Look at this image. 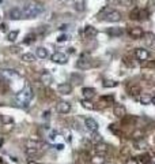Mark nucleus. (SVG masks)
Returning <instances> with one entry per match:
<instances>
[{
	"instance_id": "obj_20",
	"label": "nucleus",
	"mask_w": 155,
	"mask_h": 164,
	"mask_svg": "<svg viewBox=\"0 0 155 164\" xmlns=\"http://www.w3.org/2000/svg\"><path fill=\"white\" fill-rule=\"evenodd\" d=\"M151 100H152V97L150 94H140V97H139V101H140V104H144V105H147V104H150L151 103Z\"/></svg>"
},
{
	"instance_id": "obj_14",
	"label": "nucleus",
	"mask_w": 155,
	"mask_h": 164,
	"mask_svg": "<svg viewBox=\"0 0 155 164\" xmlns=\"http://www.w3.org/2000/svg\"><path fill=\"white\" fill-rule=\"evenodd\" d=\"M113 112H114V115L117 118H124L127 115V110H125V107L124 105H121V104H118V105H116V107L113 108Z\"/></svg>"
},
{
	"instance_id": "obj_31",
	"label": "nucleus",
	"mask_w": 155,
	"mask_h": 164,
	"mask_svg": "<svg viewBox=\"0 0 155 164\" xmlns=\"http://www.w3.org/2000/svg\"><path fill=\"white\" fill-rule=\"evenodd\" d=\"M117 3L120 4V6L128 7V6H131V4L133 3V0H117Z\"/></svg>"
},
{
	"instance_id": "obj_33",
	"label": "nucleus",
	"mask_w": 155,
	"mask_h": 164,
	"mask_svg": "<svg viewBox=\"0 0 155 164\" xmlns=\"http://www.w3.org/2000/svg\"><path fill=\"white\" fill-rule=\"evenodd\" d=\"M110 131L113 133V134H116L117 137H123V131H120L118 128H116V127H113V126H110Z\"/></svg>"
},
{
	"instance_id": "obj_26",
	"label": "nucleus",
	"mask_w": 155,
	"mask_h": 164,
	"mask_svg": "<svg viewBox=\"0 0 155 164\" xmlns=\"http://www.w3.org/2000/svg\"><path fill=\"white\" fill-rule=\"evenodd\" d=\"M102 85L105 88H114V86H117V82H116V81H112V79H106L102 82Z\"/></svg>"
},
{
	"instance_id": "obj_17",
	"label": "nucleus",
	"mask_w": 155,
	"mask_h": 164,
	"mask_svg": "<svg viewBox=\"0 0 155 164\" xmlns=\"http://www.w3.org/2000/svg\"><path fill=\"white\" fill-rule=\"evenodd\" d=\"M40 79H41V82H44V84H52V75L49 74L48 71H44L41 74V77H40Z\"/></svg>"
},
{
	"instance_id": "obj_3",
	"label": "nucleus",
	"mask_w": 155,
	"mask_h": 164,
	"mask_svg": "<svg viewBox=\"0 0 155 164\" xmlns=\"http://www.w3.org/2000/svg\"><path fill=\"white\" fill-rule=\"evenodd\" d=\"M105 11V14H103V17H101L100 19H103V21L106 22H120L121 21V12L117 11V10H109V8H105L103 10Z\"/></svg>"
},
{
	"instance_id": "obj_12",
	"label": "nucleus",
	"mask_w": 155,
	"mask_h": 164,
	"mask_svg": "<svg viewBox=\"0 0 155 164\" xmlns=\"http://www.w3.org/2000/svg\"><path fill=\"white\" fill-rule=\"evenodd\" d=\"M56 108H57V112L59 113H68L71 111V105L67 101H59Z\"/></svg>"
},
{
	"instance_id": "obj_24",
	"label": "nucleus",
	"mask_w": 155,
	"mask_h": 164,
	"mask_svg": "<svg viewBox=\"0 0 155 164\" xmlns=\"http://www.w3.org/2000/svg\"><path fill=\"white\" fill-rule=\"evenodd\" d=\"M37 56L40 57V59H45V57L48 56V51L45 49V48H38L37 49Z\"/></svg>"
},
{
	"instance_id": "obj_37",
	"label": "nucleus",
	"mask_w": 155,
	"mask_h": 164,
	"mask_svg": "<svg viewBox=\"0 0 155 164\" xmlns=\"http://www.w3.org/2000/svg\"><path fill=\"white\" fill-rule=\"evenodd\" d=\"M67 40H68V36H67V34H61V36H59L57 41H59V42H63V41H67Z\"/></svg>"
},
{
	"instance_id": "obj_1",
	"label": "nucleus",
	"mask_w": 155,
	"mask_h": 164,
	"mask_svg": "<svg viewBox=\"0 0 155 164\" xmlns=\"http://www.w3.org/2000/svg\"><path fill=\"white\" fill-rule=\"evenodd\" d=\"M33 96H34L33 89L30 86H27V88H25L22 92H19L16 94V97H15V103H16V105H19V107H27L29 103L31 101Z\"/></svg>"
},
{
	"instance_id": "obj_19",
	"label": "nucleus",
	"mask_w": 155,
	"mask_h": 164,
	"mask_svg": "<svg viewBox=\"0 0 155 164\" xmlns=\"http://www.w3.org/2000/svg\"><path fill=\"white\" fill-rule=\"evenodd\" d=\"M97 29L95 27H93V26H86L85 27V36L86 37H93V36H95L97 34Z\"/></svg>"
},
{
	"instance_id": "obj_29",
	"label": "nucleus",
	"mask_w": 155,
	"mask_h": 164,
	"mask_svg": "<svg viewBox=\"0 0 155 164\" xmlns=\"http://www.w3.org/2000/svg\"><path fill=\"white\" fill-rule=\"evenodd\" d=\"M34 37H35V34H33V33H30V34H27V36L25 37L23 42H25V44H31V42L34 41Z\"/></svg>"
},
{
	"instance_id": "obj_7",
	"label": "nucleus",
	"mask_w": 155,
	"mask_h": 164,
	"mask_svg": "<svg viewBox=\"0 0 155 164\" xmlns=\"http://www.w3.org/2000/svg\"><path fill=\"white\" fill-rule=\"evenodd\" d=\"M135 56L139 62H144V60L148 59L150 54L147 49H143V48H138V49H135Z\"/></svg>"
},
{
	"instance_id": "obj_35",
	"label": "nucleus",
	"mask_w": 155,
	"mask_h": 164,
	"mask_svg": "<svg viewBox=\"0 0 155 164\" xmlns=\"http://www.w3.org/2000/svg\"><path fill=\"white\" fill-rule=\"evenodd\" d=\"M91 141H93V142H95V144H100V142H102V138H101V135L95 134V135H93V137H91Z\"/></svg>"
},
{
	"instance_id": "obj_15",
	"label": "nucleus",
	"mask_w": 155,
	"mask_h": 164,
	"mask_svg": "<svg viewBox=\"0 0 155 164\" xmlns=\"http://www.w3.org/2000/svg\"><path fill=\"white\" fill-rule=\"evenodd\" d=\"M82 94H83V97H85V100H91V98L94 97V94H95V90H94L93 88H83Z\"/></svg>"
},
{
	"instance_id": "obj_11",
	"label": "nucleus",
	"mask_w": 155,
	"mask_h": 164,
	"mask_svg": "<svg viewBox=\"0 0 155 164\" xmlns=\"http://www.w3.org/2000/svg\"><path fill=\"white\" fill-rule=\"evenodd\" d=\"M94 150H95V153H97L98 156H103V155H106V152L109 150V146L106 145V144L100 142V144H97V145H95Z\"/></svg>"
},
{
	"instance_id": "obj_21",
	"label": "nucleus",
	"mask_w": 155,
	"mask_h": 164,
	"mask_svg": "<svg viewBox=\"0 0 155 164\" xmlns=\"http://www.w3.org/2000/svg\"><path fill=\"white\" fill-rule=\"evenodd\" d=\"M128 92L131 96H138L139 93H140V89H139V86H136V85H129Z\"/></svg>"
},
{
	"instance_id": "obj_6",
	"label": "nucleus",
	"mask_w": 155,
	"mask_h": 164,
	"mask_svg": "<svg viewBox=\"0 0 155 164\" xmlns=\"http://www.w3.org/2000/svg\"><path fill=\"white\" fill-rule=\"evenodd\" d=\"M52 62L55 63H59V64H65L68 62V56L63 52H55L52 55Z\"/></svg>"
},
{
	"instance_id": "obj_8",
	"label": "nucleus",
	"mask_w": 155,
	"mask_h": 164,
	"mask_svg": "<svg viewBox=\"0 0 155 164\" xmlns=\"http://www.w3.org/2000/svg\"><path fill=\"white\" fill-rule=\"evenodd\" d=\"M128 34L132 37V39H142L144 36V32L142 27H131L128 30Z\"/></svg>"
},
{
	"instance_id": "obj_5",
	"label": "nucleus",
	"mask_w": 155,
	"mask_h": 164,
	"mask_svg": "<svg viewBox=\"0 0 155 164\" xmlns=\"http://www.w3.org/2000/svg\"><path fill=\"white\" fill-rule=\"evenodd\" d=\"M147 17H148V11L144 8H133L131 11V14H129V18L133 19V21H143V19H146Z\"/></svg>"
},
{
	"instance_id": "obj_36",
	"label": "nucleus",
	"mask_w": 155,
	"mask_h": 164,
	"mask_svg": "<svg viewBox=\"0 0 155 164\" xmlns=\"http://www.w3.org/2000/svg\"><path fill=\"white\" fill-rule=\"evenodd\" d=\"M113 100H114L113 96H106V97H102V98H101V101H109V103H112Z\"/></svg>"
},
{
	"instance_id": "obj_38",
	"label": "nucleus",
	"mask_w": 155,
	"mask_h": 164,
	"mask_svg": "<svg viewBox=\"0 0 155 164\" xmlns=\"http://www.w3.org/2000/svg\"><path fill=\"white\" fill-rule=\"evenodd\" d=\"M139 159H142L144 163H148V161H150V156H148V155H143V156H140Z\"/></svg>"
},
{
	"instance_id": "obj_16",
	"label": "nucleus",
	"mask_w": 155,
	"mask_h": 164,
	"mask_svg": "<svg viewBox=\"0 0 155 164\" xmlns=\"http://www.w3.org/2000/svg\"><path fill=\"white\" fill-rule=\"evenodd\" d=\"M0 75L4 78H14V77H16V70L3 69V70H0Z\"/></svg>"
},
{
	"instance_id": "obj_39",
	"label": "nucleus",
	"mask_w": 155,
	"mask_h": 164,
	"mask_svg": "<svg viewBox=\"0 0 155 164\" xmlns=\"http://www.w3.org/2000/svg\"><path fill=\"white\" fill-rule=\"evenodd\" d=\"M0 27H1V30H3V32H4V30H7V25L6 23H1V26H0Z\"/></svg>"
},
{
	"instance_id": "obj_42",
	"label": "nucleus",
	"mask_w": 155,
	"mask_h": 164,
	"mask_svg": "<svg viewBox=\"0 0 155 164\" xmlns=\"http://www.w3.org/2000/svg\"><path fill=\"white\" fill-rule=\"evenodd\" d=\"M63 2H67V3H71V2H72V0H63Z\"/></svg>"
},
{
	"instance_id": "obj_22",
	"label": "nucleus",
	"mask_w": 155,
	"mask_h": 164,
	"mask_svg": "<svg viewBox=\"0 0 155 164\" xmlns=\"http://www.w3.org/2000/svg\"><path fill=\"white\" fill-rule=\"evenodd\" d=\"M135 148L136 149H146L147 148V142L144 140H138V141H135Z\"/></svg>"
},
{
	"instance_id": "obj_23",
	"label": "nucleus",
	"mask_w": 155,
	"mask_h": 164,
	"mask_svg": "<svg viewBox=\"0 0 155 164\" xmlns=\"http://www.w3.org/2000/svg\"><path fill=\"white\" fill-rule=\"evenodd\" d=\"M34 55L33 54H30V52H27V54H23L22 55V60L23 62H26V63H31V62H34Z\"/></svg>"
},
{
	"instance_id": "obj_40",
	"label": "nucleus",
	"mask_w": 155,
	"mask_h": 164,
	"mask_svg": "<svg viewBox=\"0 0 155 164\" xmlns=\"http://www.w3.org/2000/svg\"><path fill=\"white\" fill-rule=\"evenodd\" d=\"M27 164H41V163H37V161H29Z\"/></svg>"
},
{
	"instance_id": "obj_4",
	"label": "nucleus",
	"mask_w": 155,
	"mask_h": 164,
	"mask_svg": "<svg viewBox=\"0 0 155 164\" xmlns=\"http://www.w3.org/2000/svg\"><path fill=\"white\" fill-rule=\"evenodd\" d=\"M91 66H93V62H91V57L87 54H83L79 57V60L76 62V67L80 70H88L91 69Z\"/></svg>"
},
{
	"instance_id": "obj_27",
	"label": "nucleus",
	"mask_w": 155,
	"mask_h": 164,
	"mask_svg": "<svg viewBox=\"0 0 155 164\" xmlns=\"http://www.w3.org/2000/svg\"><path fill=\"white\" fill-rule=\"evenodd\" d=\"M144 44L146 45H151L152 44V41H154V36H152V34H144Z\"/></svg>"
},
{
	"instance_id": "obj_9",
	"label": "nucleus",
	"mask_w": 155,
	"mask_h": 164,
	"mask_svg": "<svg viewBox=\"0 0 155 164\" xmlns=\"http://www.w3.org/2000/svg\"><path fill=\"white\" fill-rule=\"evenodd\" d=\"M85 126L88 131H91V133H95V131L98 130V123H97L93 118H87V119L85 120Z\"/></svg>"
},
{
	"instance_id": "obj_18",
	"label": "nucleus",
	"mask_w": 155,
	"mask_h": 164,
	"mask_svg": "<svg viewBox=\"0 0 155 164\" xmlns=\"http://www.w3.org/2000/svg\"><path fill=\"white\" fill-rule=\"evenodd\" d=\"M108 33L110 34V36L117 37V36H121V34H123L124 30L121 29V27H110V29L108 30Z\"/></svg>"
},
{
	"instance_id": "obj_28",
	"label": "nucleus",
	"mask_w": 155,
	"mask_h": 164,
	"mask_svg": "<svg viewBox=\"0 0 155 164\" xmlns=\"http://www.w3.org/2000/svg\"><path fill=\"white\" fill-rule=\"evenodd\" d=\"M80 104L83 105V107L86 108V110H94V104H91L90 101H88V100H82V103H80Z\"/></svg>"
},
{
	"instance_id": "obj_2",
	"label": "nucleus",
	"mask_w": 155,
	"mask_h": 164,
	"mask_svg": "<svg viewBox=\"0 0 155 164\" xmlns=\"http://www.w3.org/2000/svg\"><path fill=\"white\" fill-rule=\"evenodd\" d=\"M44 11V7L38 3H27L25 4V7L22 8L25 18H35L37 15H40Z\"/></svg>"
},
{
	"instance_id": "obj_13",
	"label": "nucleus",
	"mask_w": 155,
	"mask_h": 164,
	"mask_svg": "<svg viewBox=\"0 0 155 164\" xmlns=\"http://www.w3.org/2000/svg\"><path fill=\"white\" fill-rule=\"evenodd\" d=\"M57 90H59L60 94H70V93L72 92V85H71V84H67V82H64V84L59 85Z\"/></svg>"
},
{
	"instance_id": "obj_32",
	"label": "nucleus",
	"mask_w": 155,
	"mask_h": 164,
	"mask_svg": "<svg viewBox=\"0 0 155 164\" xmlns=\"http://www.w3.org/2000/svg\"><path fill=\"white\" fill-rule=\"evenodd\" d=\"M91 161H93V164H103V157L102 156H95Z\"/></svg>"
},
{
	"instance_id": "obj_43",
	"label": "nucleus",
	"mask_w": 155,
	"mask_h": 164,
	"mask_svg": "<svg viewBox=\"0 0 155 164\" xmlns=\"http://www.w3.org/2000/svg\"><path fill=\"white\" fill-rule=\"evenodd\" d=\"M146 164H155V163H151V161H148V163H146Z\"/></svg>"
},
{
	"instance_id": "obj_41",
	"label": "nucleus",
	"mask_w": 155,
	"mask_h": 164,
	"mask_svg": "<svg viewBox=\"0 0 155 164\" xmlns=\"http://www.w3.org/2000/svg\"><path fill=\"white\" fill-rule=\"evenodd\" d=\"M152 104H155V96H152V100H151Z\"/></svg>"
},
{
	"instance_id": "obj_25",
	"label": "nucleus",
	"mask_w": 155,
	"mask_h": 164,
	"mask_svg": "<svg viewBox=\"0 0 155 164\" xmlns=\"http://www.w3.org/2000/svg\"><path fill=\"white\" fill-rule=\"evenodd\" d=\"M18 34H19L18 30H12V32H10L8 34H7V40H8V41H15L16 37H18Z\"/></svg>"
},
{
	"instance_id": "obj_34",
	"label": "nucleus",
	"mask_w": 155,
	"mask_h": 164,
	"mask_svg": "<svg viewBox=\"0 0 155 164\" xmlns=\"http://www.w3.org/2000/svg\"><path fill=\"white\" fill-rule=\"evenodd\" d=\"M125 164H139V160L135 157H128L125 160Z\"/></svg>"
},
{
	"instance_id": "obj_44",
	"label": "nucleus",
	"mask_w": 155,
	"mask_h": 164,
	"mask_svg": "<svg viewBox=\"0 0 155 164\" xmlns=\"http://www.w3.org/2000/svg\"><path fill=\"white\" fill-rule=\"evenodd\" d=\"M152 2H154V4H155V0H152Z\"/></svg>"
},
{
	"instance_id": "obj_30",
	"label": "nucleus",
	"mask_w": 155,
	"mask_h": 164,
	"mask_svg": "<svg viewBox=\"0 0 155 164\" xmlns=\"http://www.w3.org/2000/svg\"><path fill=\"white\" fill-rule=\"evenodd\" d=\"M60 137H61V135H60L59 133H55V131H53L52 134H50V142H57V141L60 140Z\"/></svg>"
},
{
	"instance_id": "obj_10",
	"label": "nucleus",
	"mask_w": 155,
	"mask_h": 164,
	"mask_svg": "<svg viewBox=\"0 0 155 164\" xmlns=\"http://www.w3.org/2000/svg\"><path fill=\"white\" fill-rule=\"evenodd\" d=\"M8 17H10L11 19H22V18H25L22 10H21V8H16V7H15V8H11V10H10Z\"/></svg>"
}]
</instances>
